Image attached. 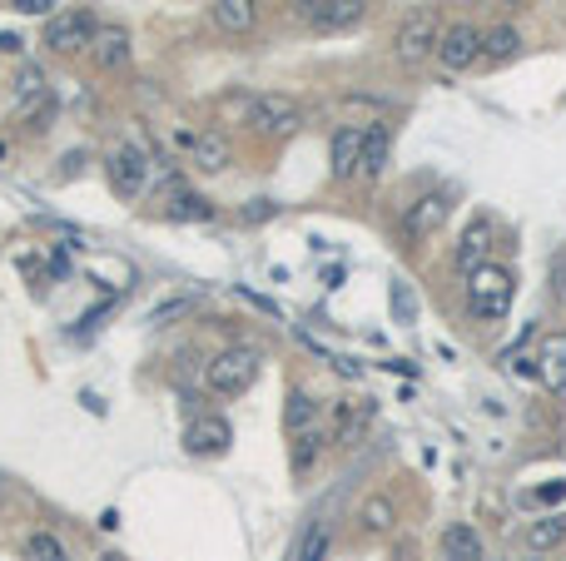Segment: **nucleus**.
<instances>
[{
	"mask_svg": "<svg viewBox=\"0 0 566 561\" xmlns=\"http://www.w3.org/2000/svg\"><path fill=\"white\" fill-rule=\"evenodd\" d=\"M512 293H517V283L502 264H477L467 273V314L483 318V323H497V318H507Z\"/></svg>",
	"mask_w": 566,
	"mask_h": 561,
	"instance_id": "f257e3e1",
	"label": "nucleus"
},
{
	"mask_svg": "<svg viewBox=\"0 0 566 561\" xmlns=\"http://www.w3.org/2000/svg\"><path fill=\"white\" fill-rule=\"evenodd\" d=\"M259 368H263L259 348H224L204 362V387H209L214 398H239V393L254 387Z\"/></svg>",
	"mask_w": 566,
	"mask_h": 561,
	"instance_id": "f03ea898",
	"label": "nucleus"
},
{
	"mask_svg": "<svg viewBox=\"0 0 566 561\" xmlns=\"http://www.w3.org/2000/svg\"><path fill=\"white\" fill-rule=\"evenodd\" d=\"M437 36H442V25H437V11H413L408 21L398 25V36H393V55H398V65H408V71H417L427 55L437 50Z\"/></svg>",
	"mask_w": 566,
	"mask_h": 561,
	"instance_id": "7ed1b4c3",
	"label": "nucleus"
},
{
	"mask_svg": "<svg viewBox=\"0 0 566 561\" xmlns=\"http://www.w3.org/2000/svg\"><path fill=\"white\" fill-rule=\"evenodd\" d=\"M244 125L259 129V135H294V129L304 125V110H298V100H288V94H254L244 110Z\"/></svg>",
	"mask_w": 566,
	"mask_h": 561,
	"instance_id": "20e7f679",
	"label": "nucleus"
},
{
	"mask_svg": "<svg viewBox=\"0 0 566 561\" xmlns=\"http://www.w3.org/2000/svg\"><path fill=\"white\" fill-rule=\"evenodd\" d=\"M94 15L85 11V5H75V11H60L46 21V50H55V55H80V50H90L94 40Z\"/></svg>",
	"mask_w": 566,
	"mask_h": 561,
	"instance_id": "39448f33",
	"label": "nucleus"
},
{
	"mask_svg": "<svg viewBox=\"0 0 566 561\" xmlns=\"http://www.w3.org/2000/svg\"><path fill=\"white\" fill-rule=\"evenodd\" d=\"M437 65L448 75H462V71H472L477 60H483V30L477 25H467V21H458V25H448L442 36H437Z\"/></svg>",
	"mask_w": 566,
	"mask_h": 561,
	"instance_id": "423d86ee",
	"label": "nucleus"
},
{
	"mask_svg": "<svg viewBox=\"0 0 566 561\" xmlns=\"http://www.w3.org/2000/svg\"><path fill=\"white\" fill-rule=\"evenodd\" d=\"M105 179H110V189H115L119 200H140L144 189H150V160H144V150H134V144L110 150Z\"/></svg>",
	"mask_w": 566,
	"mask_h": 561,
	"instance_id": "0eeeda50",
	"label": "nucleus"
},
{
	"mask_svg": "<svg viewBox=\"0 0 566 561\" xmlns=\"http://www.w3.org/2000/svg\"><path fill=\"white\" fill-rule=\"evenodd\" d=\"M448 214H452V189H433V194H423L413 209L402 214L398 229H402V239H408V244H417V239L437 234V229L448 224Z\"/></svg>",
	"mask_w": 566,
	"mask_h": 561,
	"instance_id": "6e6552de",
	"label": "nucleus"
},
{
	"mask_svg": "<svg viewBox=\"0 0 566 561\" xmlns=\"http://www.w3.org/2000/svg\"><path fill=\"white\" fill-rule=\"evenodd\" d=\"M229 443H234V428H229L219 412H209V418H194L184 428V452L189 457H214V452H224Z\"/></svg>",
	"mask_w": 566,
	"mask_h": 561,
	"instance_id": "1a4fd4ad",
	"label": "nucleus"
},
{
	"mask_svg": "<svg viewBox=\"0 0 566 561\" xmlns=\"http://www.w3.org/2000/svg\"><path fill=\"white\" fill-rule=\"evenodd\" d=\"M90 50H94V60H100V71H125L130 55H134V40H130L125 25H100L94 40H90Z\"/></svg>",
	"mask_w": 566,
	"mask_h": 561,
	"instance_id": "9d476101",
	"label": "nucleus"
},
{
	"mask_svg": "<svg viewBox=\"0 0 566 561\" xmlns=\"http://www.w3.org/2000/svg\"><path fill=\"white\" fill-rule=\"evenodd\" d=\"M368 15V0H313V30H353Z\"/></svg>",
	"mask_w": 566,
	"mask_h": 561,
	"instance_id": "9b49d317",
	"label": "nucleus"
},
{
	"mask_svg": "<svg viewBox=\"0 0 566 561\" xmlns=\"http://www.w3.org/2000/svg\"><path fill=\"white\" fill-rule=\"evenodd\" d=\"M537 378H542L552 393H566V333H546L537 343Z\"/></svg>",
	"mask_w": 566,
	"mask_h": 561,
	"instance_id": "f8f14e48",
	"label": "nucleus"
},
{
	"mask_svg": "<svg viewBox=\"0 0 566 561\" xmlns=\"http://www.w3.org/2000/svg\"><path fill=\"white\" fill-rule=\"evenodd\" d=\"M209 15H214L219 30H229V36H248V30L259 25V0H214Z\"/></svg>",
	"mask_w": 566,
	"mask_h": 561,
	"instance_id": "ddd939ff",
	"label": "nucleus"
},
{
	"mask_svg": "<svg viewBox=\"0 0 566 561\" xmlns=\"http://www.w3.org/2000/svg\"><path fill=\"white\" fill-rule=\"evenodd\" d=\"M363 140H368V129H338L333 135V179H353L358 175V160H363Z\"/></svg>",
	"mask_w": 566,
	"mask_h": 561,
	"instance_id": "4468645a",
	"label": "nucleus"
},
{
	"mask_svg": "<svg viewBox=\"0 0 566 561\" xmlns=\"http://www.w3.org/2000/svg\"><path fill=\"white\" fill-rule=\"evenodd\" d=\"M442 557L448 561H487V551H483V537H477L467 522H452L448 532H442Z\"/></svg>",
	"mask_w": 566,
	"mask_h": 561,
	"instance_id": "2eb2a0df",
	"label": "nucleus"
},
{
	"mask_svg": "<svg viewBox=\"0 0 566 561\" xmlns=\"http://www.w3.org/2000/svg\"><path fill=\"white\" fill-rule=\"evenodd\" d=\"M189 164H200L204 175L229 169V140H219V135H194V144H189Z\"/></svg>",
	"mask_w": 566,
	"mask_h": 561,
	"instance_id": "dca6fc26",
	"label": "nucleus"
},
{
	"mask_svg": "<svg viewBox=\"0 0 566 561\" xmlns=\"http://www.w3.org/2000/svg\"><path fill=\"white\" fill-rule=\"evenodd\" d=\"M487 239H492V224H487V219H472L467 234H462V244H458V269H462V273H472L477 264H483Z\"/></svg>",
	"mask_w": 566,
	"mask_h": 561,
	"instance_id": "f3484780",
	"label": "nucleus"
},
{
	"mask_svg": "<svg viewBox=\"0 0 566 561\" xmlns=\"http://www.w3.org/2000/svg\"><path fill=\"white\" fill-rule=\"evenodd\" d=\"M522 50V30L517 25H492L483 36V60L487 65H502V60H512Z\"/></svg>",
	"mask_w": 566,
	"mask_h": 561,
	"instance_id": "a211bd4d",
	"label": "nucleus"
},
{
	"mask_svg": "<svg viewBox=\"0 0 566 561\" xmlns=\"http://www.w3.org/2000/svg\"><path fill=\"white\" fill-rule=\"evenodd\" d=\"M165 214L169 219H184V224H204V219H214V204L204 194H194V189H175Z\"/></svg>",
	"mask_w": 566,
	"mask_h": 561,
	"instance_id": "6ab92c4d",
	"label": "nucleus"
},
{
	"mask_svg": "<svg viewBox=\"0 0 566 561\" xmlns=\"http://www.w3.org/2000/svg\"><path fill=\"white\" fill-rule=\"evenodd\" d=\"M388 169V129L377 125V129H368V140H363V160H358V175L363 179H377Z\"/></svg>",
	"mask_w": 566,
	"mask_h": 561,
	"instance_id": "aec40b11",
	"label": "nucleus"
},
{
	"mask_svg": "<svg viewBox=\"0 0 566 561\" xmlns=\"http://www.w3.org/2000/svg\"><path fill=\"white\" fill-rule=\"evenodd\" d=\"M562 541H566V517L562 512L537 517V522L527 526V547L531 551H552V547H562Z\"/></svg>",
	"mask_w": 566,
	"mask_h": 561,
	"instance_id": "412c9836",
	"label": "nucleus"
},
{
	"mask_svg": "<svg viewBox=\"0 0 566 561\" xmlns=\"http://www.w3.org/2000/svg\"><path fill=\"white\" fill-rule=\"evenodd\" d=\"M50 115H55V94H50V90H30L21 105H15V119L30 125V129H46Z\"/></svg>",
	"mask_w": 566,
	"mask_h": 561,
	"instance_id": "4be33fe9",
	"label": "nucleus"
},
{
	"mask_svg": "<svg viewBox=\"0 0 566 561\" xmlns=\"http://www.w3.org/2000/svg\"><path fill=\"white\" fill-rule=\"evenodd\" d=\"M323 447H329V433H323V428H304V433H298V443H294V472L313 468Z\"/></svg>",
	"mask_w": 566,
	"mask_h": 561,
	"instance_id": "5701e85b",
	"label": "nucleus"
},
{
	"mask_svg": "<svg viewBox=\"0 0 566 561\" xmlns=\"http://www.w3.org/2000/svg\"><path fill=\"white\" fill-rule=\"evenodd\" d=\"M358 522H363V532H393V522H398V507H393L388 497H368L363 512H358Z\"/></svg>",
	"mask_w": 566,
	"mask_h": 561,
	"instance_id": "b1692460",
	"label": "nucleus"
},
{
	"mask_svg": "<svg viewBox=\"0 0 566 561\" xmlns=\"http://www.w3.org/2000/svg\"><path fill=\"white\" fill-rule=\"evenodd\" d=\"M323 551H329V526L308 522L304 537H298V547H294V561H323Z\"/></svg>",
	"mask_w": 566,
	"mask_h": 561,
	"instance_id": "393cba45",
	"label": "nucleus"
},
{
	"mask_svg": "<svg viewBox=\"0 0 566 561\" xmlns=\"http://www.w3.org/2000/svg\"><path fill=\"white\" fill-rule=\"evenodd\" d=\"M25 557L30 561H70L65 547H60V537H50V532H30V537H25Z\"/></svg>",
	"mask_w": 566,
	"mask_h": 561,
	"instance_id": "a878e982",
	"label": "nucleus"
},
{
	"mask_svg": "<svg viewBox=\"0 0 566 561\" xmlns=\"http://www.w3.org/2000/svg\"><path fill=\"white\" fill-rule=\"evenodd\" d=\"M393 318H398V323H417V298H413V289H408V283L402 279H393Z\"/></svg>",
	"mask_w": 566,
	"mask_h": 561,
	"instance_id": "bb28decb",
	"label": "nucleus"
},
{
	"mask_svg": "<svg viewBox=\"0 0 566 561\" xmlns=\"http://www.w3.org/2000/svg\"><path fill=\"white\" fill-rule=\"evenodd\" d=\"M283 422H288V428H313V398H308V393H288V408H283Z\"/></svg>",
	"mask_w": 566,
	"mask_h": 561,
	"instance_id": "cd10ccee",
	"label": "nucleus"
},
{
	"mask_svg": "<svg viewBox=\"0 0 566 561\" xmlns=\"http://www.w3.org/2000/svg\"><path fill=\"white\" fill-rule=\"evenodd\" d=\"M273 214H279V204H273V200H254L244 209V224H263V219H273Z\"/></svg>",
	"mask_w": 566,
	"mask_h": 561,
	"instance_id": "c85d7f7f",
	"label": "nucleus"
},
{
	"mask_svg": "<svg viewBox=\"0 0 566 561\" xmlns=\"http://www.w3.org/2000/svg\"><path fill=\"white\" fill-rule=\"evenodd\" d=\"M50 5L55 0H11V11H21V15H50Z\"/></svg>",
	"mask_w": 566,
	"mask_h": 561,
	"instance_id": "c756f323",
	"label": "nucleus"
},
{
	"mask_svg": "<svg viewBox=\"0 0 566 561\" xmlns=\"http://www.w3.org/2000/svg\"><path fill=\"white\" fill-rule=\"evenodd\" d=\"M100 561H125V557H119V551H105V557H100Z\"/></svg>",
	"mask_w": 566,
	"mask_h": 561,
	"instance_id": "7c9ffc66",
	"label": "nucleus"
},
{
	"mask_svg": "<svg viewBox=\"0 0 566 561\" xmlns=\"http://www.w3.org/2000/svg\"><path fill=\"white\" fill-rule=\"evenodd\" d=\"M507 5H517V0H507Z\"/></svg>",
	"mask_w": 566,
	"mask_h": 561,
	"instance_id": "2f4dec72",
	"label": "nucleus"
}]
</instances>
